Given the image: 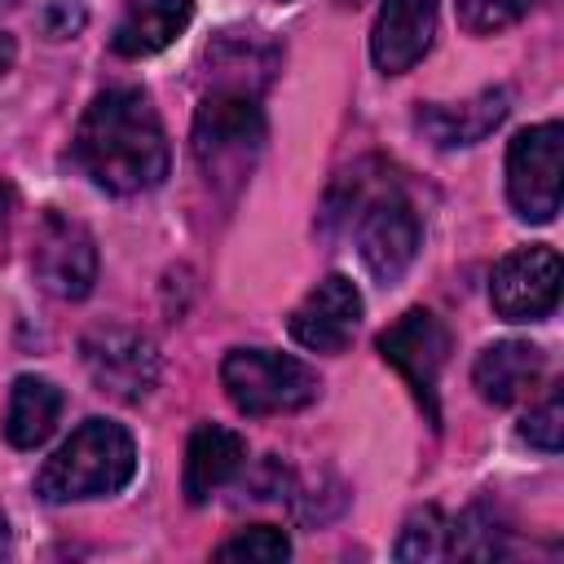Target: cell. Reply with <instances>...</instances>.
<instances>
[{
  "instance_id": "6da1fadb",
  "label": "cell",
  "mask_w": 564,
  "mask_h": 564,
  "mask_svg": "<svg viewBox=\"0 0 564 564\" xmlns=\"http://www.w3.org/2000/svg\"><path fill=\"white\" fill-rule=\"evenodd\" d=\"M75 163L106 194H141L167 176V137L159 110L137 88H106L79 119Z\"/></svg>"
},
{
  "instance_id": "7a4b0ae2",
  "label": "cell",
  "mask_w": 564,
  "mask_h": 564,
  "mask_svg": "<svg viewBox=\"0 0 564 564\" xmlns=\"http://www.w3.org/2000/svg\"><path fill=\"white\" fill-rule=\"evenodd\" d=\"M137 476V445L110 419L79 423L53 458H44L35 476V494L44 502H79V498H110Z\"/></svg>"
},
{
  "instance_id": "3957f363",
  "label": "cell",
  "mask_w": 564,
  "mask_h": 564,
  "mask_svg": "<svg viewBox=\"0 0 564 564\" xmlns=\"http://www.w3.org/2000/svg\"><path fill=\"white\" fill-rule=\"evenodd\" d=\"M220 383L234 410L247 419L304 410L322 388L313 366H304L291 352H273V348H234L220 361Z\"/></svg>"
},
{
  "instance_id": "277c9868",
  "label": "cell",
  "mask_w": 564,
  "mask_h": 564,
  "mask_svg": "<svg viewBox=\"0 0 564 564\" xmlns=\"http://www.w3.org/2000/svg\"><path fill=\"white\" fill-rule=\"evenodd\" d=\"M264 145V115L251 93L212 88L194 115V159L212 181H247Z\"/></svg>"
},
{
  "instance_id": "5b68a950",
  "label": "cell",
  "mask_w": 564,
  "mask_h": 564,
  "mask_svg": "<svg viewBox=\"0 0 564 564\" xmlns=\"http://www.w3.org/2000/svg\"><path fill=\"white\" fill-rule=\"evenodd\" d=\"M560 176H564V128L538 123L516 132L507 150V198L520 220H533V225L555 220Z\"/></svg>"
},
{
  "instance_id": "8992f818",
  "label": "cell",
  "mask_w": 564,
  "mask_h": 564,
  "mask_svg": "<svg viewBox=\"0 0 564 564\" xmlns=\"http://www.w3.org/2000/svg\"><path fill=\"white\" fill-rule=\"evenodd\" d=\"M84 352V370L88 379L97 383V392L123 401V405H137L150 397V388L159 383V352L154 344L132 330V326H93L79 344Z\"/></svg>"
},
{
  "instance_id": "52a82bcc",
  "label": "cell",
  "mask_w": 564,
  "mask_h": 564,
  "mask_svg": "<svg viewBox=\"0 0 564 564\" xmlns=\"http://www.w3.org/2000/svg\"><path fill=\"white\" fill-rule=\"evenodd\" d=\"M379 352H383V361L410 383V392H414V401L423 405L427 423L441 427L436 383H441V366H445V352H449V335H445L441 317L427 313V308L401 313V317L379 335Z\"/></svg>"
},
{
  "instance_id": "ba28073f",
  "label": "cell",
  "mask_w": 564,
  "mask_h": 564,
  "mask_svg": "<svg viewBox=\"0 0 564 564\" xmlns=\"http://www.w3.org/2000/svg\"><path fill=\"white\" fill-rule=\"evenodd\" d=\"M31 269H35V282L57 295V300H84L97 282V247H93V234L62 216V212H44L40 225H35V242H31Z\"/></svg>"
},
{
  "instance_id": "9c48e42d",
  "label": "cell",
  "mask_w": 564,
  "mask_h": 564,
  "mask_svg": "<svg viewBox=\"0 0 564 564\" xmlns=\"http://www.w3.org/2000/svg\"><path fill=\"white\" fill-rule=\"evenodd\" d=\"M419 242H423V225L401 194H379L366 203V212L357 220V251H361L366 269L375 273V282H383V286L401 282V273L419 256Z\"/></svg>"
},
{
  "instance_id": "30bf717a",
  "label": "cell",
  "mask_w": 564,
  "mask_h": 564,
  "mask_svg": "<svg viewBox=\"0 0 564 564\" xmlns=\"http://www.w3.org/2000/svg\"><path fill=\"white\" fill-rule=\"evenodd\" d=\"M489 304L507 322H538L560 304V256L555 247H520L498 260Z\"/></svg>"
},
{
  "instance_id": "8fae6325",
  "label": "cell",
  "mask_w": 564,
  "mask_h": 564,
  "mask_svg": "<svg viewBox=\"0 0 564 564\" xmlns=\"http://www.w3.org/2000/svg\"><path fill=\"white\" fill-rule=\"evenodd\" d=\"M361 322V291L344 278V273H330L322 278L291 313L286 330L295 344H304L308 352H339L352 330Z\"/></svg>"
},
{
  "instance_id": "7c38bea8",
  "label": "cell",
  "mask_w": 564,
  "mask_h": 564,
  "mask_svg": "<svg viewBox=\"0 0 564 564\" xmlns=\"http://www.w3.org/2000/svg\"><path fill=\"white\" fill-rule=\"evenodd\" d=\"M436 4L441 0H383L375 31H370V57L383 75H405L436 35Z\"/></svg>"
},
{
  "instance_id": "4fadbf2b",
  "label": "cell",
  "mask_w": 564,
  "mask_h": 564,
  "mask_svg": "<svg viewBox=\"0 0 564 564\" xmlns=\"http://www.w3.org/2000/svg\"><path fill=\"white\" fill-rule=\"evenodd\" d=\"M247 463V441L234 427L220 423H198L185 445V498L198 507L216 489H225Z\"/></svg>"
},
{
  "instance_id": "5bb4252c",
  "label": "cell",
  "mask_w": 564,
  "mask_h": 564,
  "mask_svg": "<svg viewBox=\"0 0 564 564\" xmlns=\"http://www.w3.org/2000/svg\"><path fill=\"white\" fill-rule=\"evenodd\" d=\"M542 348L524 344V339H502L489 344L476 366H471V383L489 405H511L524 392H533V383L542 379Z\"/></svg>"
},
{
  "instance_id": "9a60e30c",
  "label": "cell",
  "mask_w": 564,
  "mask_h": 564,
  "mask_svg": "<svg viewBox=\"0 0 564 564\" xmlns=\"http://www.w3.org/2000/svg\"><path fill=\"white\" fill-rule=\"evenodd\" d=\"M194 18V0H128L110 44L119 57H150L167 48Z\"/></svg>"
},
{
  "instance_id": "2e32d148",
  "label": "cell",
  "mask_w": 564,
  "mask_h": 564,
  "mask_svg": "<svg viewBox=\"0 0 564 564\" xmlns=\"http://www.w3.org/2000/svg\"><path fill=\"white\" fill-rule=\"evenodd\" d=\"M207 66L216 70V88L229 93H260L273 70H278V44L264 40L260 31H225L212 48H207Z\"/></svg>"
},
{
  "instance_id": "e0dca14e",
  "label": "cell",
  "mask_w": 564,
  "mask_h": 564,
  "mask_svg": "<svg viewBox=\"0 0 564 564\" xmlns=\"http://www.w3.org/2000/svg\"><path fill=\"white\" fill-rule=\"evenodd\" d=\"M502 115H507V88H485L463 106H423L414 123L432 145H476L502 123Z\"/></svg>"
},
{
  "instance_id": "ac0fdd59",
  "label": "cell",
  "mask_w": 564,
  "mask_h": 564,
  "mask_svg": "<svg viewBox=\"0 0 564 564\" xmlns=\"http://www.w3.org/2000/svg\"><path fill=\"white\" fill-rule=\"evenodd\" d=\"M62 414V392L57 383L40 379V375H22L9 388V405H4V436L18 449H35L53 436Z\"/></svg>"
},
{
  "instance_id": "d6986e66",
  "label": "cell",
  "mask_w": 564,
  "mask_h": 564,
  "mask_svg": "<svg viewBox=\"0 0 564 564\" xmlns=\"http://www.w3.org/2000/svg\"><path fill=\"white\" fill-rule=\"evenodd\" d=\"M502 551V529L494 524V516L485 507L463 511V520L449 524L445 533V555H471V560H489Z\"/></svg>"
},
{
  "instance_id": "ffe728a7",
  "label": "cell",
  "mask_w": 564,
  "mask_h": 564,
  "mask_svg": "<svg viewBox=\"0 0 564 564\" xmlns=\"http://www.w3.org/2000/svg\"><path fill=\"white\" fill-rule=\"evenodd\" d=\"M291 555V542L282 529L273 524H251L242 533H234L229 542L216 546V560H251V564H278Z\"/></svg>"
},
{
  "instance_id": "44dd1931",
  "label": "cell",
  "mask_w": 564,
  "mask_h": 564,
  "mask_svg": "<svg viewBox=\"0 0 564 564\" xmlns=\"http://www.w3.org/2000/svg\"><path fill=\"white\" fill-rule=\"evenodd\" d=\"M445 533H449V524L436 507L414 511L405 520L401 538H397V560H436V555H445Z\"/></svg>"
},
{
  "instance_id": "7402d4cb",
  "label": "cell",
  "mask_w": 564,
  "mask_h": 564,
  "mask_svg": "<svg viewBox=\"0 0 564 564\" xmlns=\"http://www.w3.org/2000/svg\"><path fill=\"white\" fill-rule=\"evenodd\" d=\"M533 0H458V26L471 35H494L502 26H516Z\"/></svg>"
},
{
  "instance_id": "603a6c76",
  "label": "cell",
  "mask_w": 564,
  "mask_h": 564,
  "mask_svg": "<svg viewBox=\"0 0 564 564\" xmlns=\"http://www.w3.org/2000/svg\"><path fill=\"white\" fill-rule=\"evenodd\" d=\"M520 436H524L533 449H542V454H555V449H560V441H564V401H560V388H551V392L524 414Z\"/></svg>"
},
{
  "instance_id": "cb8c5ba5",
  "label": "cell",
  "mask_w": 564,
  "mask_h": 564,
  "mask_svg": "<svg viewBox=\"0 0 564 564\" xmlns=\"http://www.w3.org/2000/svg\"><path fill=\"white\" fill-rule=\"evenodd\" d=\"M79 26H84V9L70 4V0H57L53 13H48V35L62 40V35H70V31H79Z\"/></svg>"
},
{
  "instance_id": "d4e9b609",
  "label": "cell",
  "mask_w": 564,
  "mask_h": 564,
  "mask_svg": "<svg viewBox=\"0 0 564 564\" xmlns=\"http://www.w3.org/2000/svg\"><path fill=\"white\" fill-rule=\"evenodd\" d=\"M9 66H13V40H9L4 31H0V75H4Z\"/></svg>"
},
{
  "instance_id": "484cf974",
  "label": "cell",
  "mask_w": 564,
  "mask_h": 564,
  "mask_svg": "<svg viewBox=\"0 0 564 564\" xmlns=\"http://www.w3.org/2000/svg\"><path fill=\"white\" fill-rule=\"evenodd\" d=\"M4 212H9V185L0 181V220H4Z\"/></svg>"
}]
</instances>
